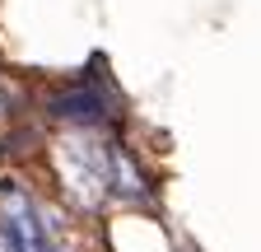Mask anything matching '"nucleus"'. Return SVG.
<instances>
[{
    "instance_id": "3",
    "label": "nucleus",
    "mask_w": 261,
    "mask_h": 252,
    "mask_svg": "<svg viewBox=\"0 0 261 252\" xmlns=\"http://www.w3.org/2000/svg\"><path fill=\"white\" fill-rule=\"evenodd\" d=\"M47 108H51V117H61V121H80V126H98V121H108V117H112L108 93H103V89H93V84L61 89Z\"/></svg>"
},
{
    "instance_id": "2",
    "label": "nucleus",
    "mask_w": 261,
    "mask_h": 252,
    "mask_svg": "<svg viewBox=\"0 0 261 252\" xmlns=\"http://www.w3.org/2000/svg\"><path fill=\"white\" fill-rule=\"evenodd\" d=\"M61 178L70 182V192L84 206H93L98 196L108 192V182H112V154H103L89 140H70L61 149Z\"/></svg>"
},
{
    "instance_id": "1",
    "label": "nucleus",
    "mask_w": 261,
    "mask_h": 252,
    "mask_svg": "<svg viewBox=\"0 0 261 252\" xmlns=\"http://www.w3.org/2000/svg\"><path fill=\"white\" fill-rule=\"evenodd\" d=\"M0 234H5L10 252H65L51 229H47V219L38 215V206H33L14 182L0 187Z\"/></svg>"
}]
</instances>
